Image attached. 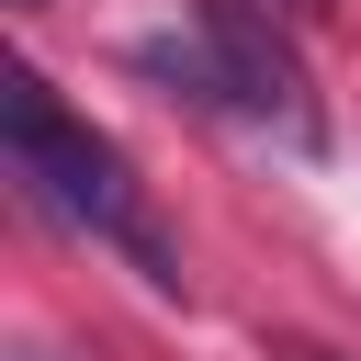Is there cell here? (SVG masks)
Listing matches in <instances>:
<instances>
[{"mask_svg": "<svg viewBox=\"0 0 361 361\" xmlns=\"http://www.w3.org/2000/svg\"><path fill=\"white\" fill-rule=\"evenodd\" d=\"M11 158H23V180H34L56 214H79L90 237L135 248V271H147V282H180V259H169V248L147 237V214H135V180H124L113 135H90L45 79H11Z\"/></svg>", "mask_w": 361, "mask_h": 361, "instance_id": "cell-1", "label": "cell"}, {"mask_svg": "<svg viewBox=\"0 0 361 361\" xmlns=\"http://www.w3.org/2000/svg\"><path fill=\"white\" fill-rule=\"evenodd\" d=\"M135 68H147V79H169V90H192V102L271 113L282 135H316L305 68H293V45L259 23V0H203V34H192V45H180V34H147V45H135Z\"/></svg>", "mask_w": 361, "mask_h": 361, "instance_id": "cell-2", "label": "cell"}, {"mask_svg": "<svg viewBox=\"0 0 361 361\" xmlns=\"http://www.w3.org/2000/svg\"><path fill=\"white\" fill-rule=\"evenodd\" d=\"M293 11H327V0H293Z\"/></svg>", "mask_w": 361, "mask_h": 361, "instance_id": "cell-3", "label": "cell"}, {"mask_svg": "<svg viewBox=\"0 0 361 361\" xmlns=\"http://www.w3.org/2000/svg\"><path fill=\"white\" fill-rule=\"evenodd\" d=\"M305 361H327V350H305Z\"/></svg>", "mask_w": 361, "mask_h": 361, "instance_id": "cell-4", "label": "cell"}, {"mask_svg": "<svg viewBox=\"0 0 361 361\" xmlns=\"http://www.w3.org/2000/svg\"><path fill=\"white\" fill-rule=\"evenodd\" d=\"M23 11H34V0H23Z\"/></svg>", "mask_w": 361, "mask_h": 361, "instance_id": "cell-5", "label": "cell"}]
</instances>
